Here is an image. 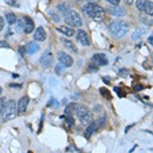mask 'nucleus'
I'll return each instance as SVG.
<instances>
[{
    "mask_svg": "<svg viewBox=\"0 0 153 153\" xmlns=\"http://www.w3.org/2000/svg\"><path fill=\"white\" fill-rule=\"evenodd\" d=\"M83 12L86 16L93 18L95 20H102L105 16V10L100 5L93 2H87L83 6Z\"/></svg>",
    "mask_w": 153,
    "mask_h": 153,
    "instance_id": "f257e3e1",
    "label": "nucleus"
},
{
    "mask_svg": "<svg viewBox=\"0 0 153 153\" xmlns=\"http://www.w3.org/2000/svg\"><path fill=\"white\" fill-rule=\"evenodd\" d=\"M129 29L130 27L125 20H115L108 27V31L110 35L115 39H121L126 36V34L129 32Z\"/></svg>",
    "mask_w": 153,
    "mask_h": 153,
    "instance_id": "f03ea898",
    "label": "nucleus"
},
{
    "mask_svg": "<svg viewBox=\"0 0 153 153\" xmlns=\"http://www.w3.org/2000/svg\"><path fill=\"white\" fill-rule=\"evenodd\" d=\"M64 22L66 25H68L70 27H72V28H80L83 25L81 16L78 14V12L72 10V9L68 10L64 14Z\"/></svg>",
    "mask_w": 153,
    "mask_h": 153,
    "instance_id": "7ed1b4c3",
    "label": "nucleus"
},
{
    "mask_svg": "<svg viewBox=\"0 0 153 153\" xmlns=\"http://www.w3.org/2000/svg\"><path fill=\"white\" fill-rule=\"evenodd\" d=\"M76 116L79 117L80 122L83 126H89L91 124V121H92V116H91V113L89 111V109L85 106H79L76 107Z\"/></svg>",
    "mask_w": 153,
    "mask_h": 153,
    "instance_id": "20e7f679",
    "label": "nucleus"
},
{
    "mask_svg": "<svg viewBox=\"0 0 153 153\" xmlns=\"http://www.w3.org/2000/svg\"><path fill=\"white\" fill-rule=\"evenodd\" d=\"M3 117L4 121H9V119L14 118L16 114V100H9L6 102V105L3 110Z\"/></svg>",
    "mask_w": 153,
    "mask_h": 153,
    "instance_id": "39448f33",
    "label": "nucleus"
},
{
    "mask_svg": "<svg viewBox=\"0 0 153 153\" xmlns=\"http://www.w3.org/2000/svg\"><path fill=\"white\" fill-rule=\"evenodd\" d=\"M105 121H106V115H103L102 117H100L98 121H95V122L91 123L90 125L88 126V128L86 129L85 131V138L86 139H89L91 137L94 132H96L97 130L101 127H103L105 125Z\"/></svg>",
    "mask_w": 153,
    "mask_h": 153,
    "instance_id": "423d86ee",
    "label": "nucleus"
},
{
    "mask_svg": "<svg viewBox=\"0 0 153 153\" xmlns=\"http://www.w3.org/2000/svg\"><path fill=\"white\" fill-rule=\"evenodd\" d=\"M136 7L139 12H143L148 16H153V2L150 0H137Z\"/></svg>",
    "mask_w": 153,
    "mask_h": 153,
    "instance_id": "0eeeda50",
    "label": "nucleus"
},
{
    "mask_svg": "<svg viewBox=\"0 0 153 153\" xmlns=\"http://www.w3.org/2000/svg\"><path fill=\"white\" fill-rule=\"evenodd\" d=\"M57 59L59 60L60 64L62 65V66H64V68H70V66L72 65V63H74V60H72V56L63 51L58 52V54H57Z\"/></svg>",
    "mask_w": 153,
    "mask_h": 153,
    "instance_id": "6e6552de",
    "label": "nucleus"
},
{
    "mask_svg": "<svg viewBox=\"0 0 153 153\" xmlns=\"http://www.w3.org/2000/svg\"><path fill=\"white\" fill-rule=\"evenodd\" d=\"M40 63L44 66V68H49L53 63V56L50 50H45V52H43V54L40 57Z\"/></svg>",
    "mask_w": 153,
    "mask_h": 153,
    "instance_id": "1a4fd4ad",
    "label": "nucleus"
},
{
    "mask_svg": "<svg viewBox=\"0 0 153 153\" xmlns=\"http://www.w3.org/2000/svg\"><path fill=\"white\" fill-rule=\"evenodd\" d=\"M22 24H23V29L25 33L30 34V33H32V32L34 31L35 24L30 16H23V22H22Z\"/></svg>",
    "mask_w": 153,
    "mask_h": 153,
    "instance_id": "9d476101",
    "label": "nucleus"
},
{
    "mask_svg": "<svg viewBox=\"0 0 153 153\" xmlns=\"http://www.w3.org/2000/svg\"><path fill=\"white\" fill-rule=\"evenodd\" d=\"M92 62L98 66H104V65L108 64V58L106 57L105 54L97 53L92 56Z\"/></svg>",
    "mask_w": 153,
    "mask_h": 153,
    "instance_id": "9b49d317",
    "label": "nucleus"
},
{
    "mask_svg": "<svg viewBox=\"0 0 153 153\" xmlns=\"http://www.w3.org/2000/svg\"><path fill=\"white\" fill-rule=\"evenodd\" d=\"M76 40L84 46L90 45V38H89L88 34L84 30H78V32H76Z\"/></svg>",
    "mask_w": 153,
    "mask_h": 153,
    "instance_id": "f8f14e48",
    "label": "nucleus"
},
{
    "mask_svg": "<svg viewBox=\"0 0 153 153\" xmlns=\"http://www.w3.org/2000/svg\"><path fill=\"white\" fill-rule=\"evenodd\" d=\"M29 102L30 99L28 96H24L22 97L20 100H18V114H24L27 110V107L29 105Z\"/></svg>",
    "mask_w": 153,
    "mask_h": 153,
    "instance_id": "ddd939ff",
    "label": "nucleus"
},
{
    "mask_svg": "<svg viewBox=\"0 0 153 153\" xmlns=\"http://www.w3.org/2000/svg\"><path fill=\"white\" fill-rule=\"evenodd\" d=\"M148 26H142V27H139L134 31L133 35H132V39L133 40H138L139 38H141L143 35H145L148 32Z\"/></svg>",
    "mask_w": 153,
    "mask_h": 153,
    "instance_id": "4468645a",
    "label": "nucleus"
},
{
    "mask_svg": "<svg viewBox=\"0 0 153 153\" xmlns=\"http://www.w3.org/2000/svg\"><path fill=\"white\" fill-rule=\"evenodd\" d=\"M46 37H47V34H46L45 30L43 27H39L37 28L36 32L34 34V39L35 41H39V42H43V41L46 40Z\"/></svg>",
    "mask_w": 153,
    "mask_h": 153,
    "instance_id": "2eb2a0df",
    "label": "nucleus"
},
{
    "mask_svg": "<svg viewBox=\"0 0 153 153\" xmlns=\"http://www.w3.org/2000/svg\"><path fill=\"white\" fill-rule=\"evenodd\" d=\"M108 12H109V14H112V16H124L125 14H126L125 8L118 6V5H117V6H115V5L110 6L109 8H108Z\"/></svg>",
    "mask_w": 153,
    "mask_h": 153,
    "instance_id": "dca6fc26",
    "label": "nucleus"
},
{
    "mask_svg": "<svg viewBox=\"0 0 153 153\" xmlns=\"http://www.w3.org/2000/svg\"><path fill=\"white\" fill-rule=\"evenodd\" d=\"M39 49H40L39 44H37V43L34 42V41H31V42H30L29 44L27 45V47H26V50H27V52L29 54L37 53V52L39 51Z\"/></svg>",
    "mask_w": 153,
    "mask_h": 153,
    "instance_id": "f3484780",
    "label": "nucleus"
},
{
    "mask_svg": "<svg viewBox=\"0 0 153 153\" xmlns=\"http://www.w3.org/2000/svg\"><path fill=\"white\" fill-rule=\"evenodd\" d=\"M57 31H59L60 33H62L63 35H65L66 37H72L74 35V31L72 28H70L68 26H60L59 28H57Z\"/></svg>",
    "mask_w": 153,
    "mask_h": 153,
    "instance_id": "a211bd4d",
    "label": "nucleus"
},
{
    "mask_svg": "<svg viewBox=\"0 0 153 153\" xmlns=\"http://www.w3.org/2000/svg\"><path fill=\"white\" fill-rule=\"evenodd\" d=\"M61 41L63 42V46H64L66 49L70 50L72 53H78V48H76V46L74 45L72 41L66 40V39H61Z\"/></svg>",
    "mask_w": 153,
    "mask_h": 153,
    "instance_id": "6ab92c4d",
    "label": "nucleus"
},
{
    "mask_svg": "<svg viewBox=\"0 0 153 153\" xmlns=\"http://www.w3.org/2000/svg\"><path fill=\"white\" fill-rule=\"evenodd\" d=\"M5 18H6V22L8 23V25H14L18 22V18L14 12H7L5 14Z\"/></svg>",
    "mask_w": 153,
    "mask_h": 153,
    "instance_id": "aec40b11",
    "label": "nucleus"
},
{
    "mask_svg": "<svg viewBox=\"0 0 153 153\" xmlns=\"http://www.w3.org/2000/svg\"><path fill=\"white\" fill-rule=\"evenodd\" d=\"M76 103H70L66 107H65L64 109V113L68 115H72L74 114V112L76 110Z\"/></svg>",
    "mask_w": 153,
    "mask_h": 153,
    "instance_id": "412c9836",
    "label": "nucleus"
},
{
    "mask_svg": "<svg viewBox=\"0 0 153 153\" xmlns=\"http://www.w3.org/2000/svg\"><path fill=\"white\" fill-rule=\"evenodd\" d=\"M99 91H100V93H101V95L104 97V98H105V99H107V100L112 99V95H111V93L109 92V90H108V89L102 87V88L99 89Z\"/></svg>",
    "mask_w": 153,
    "mask_h": 153,
    "instance_id": "4be33fe9",
    "label": "nucleus"
},
{
    "mask_svg": "<svg viewBox=\"0 0 153 153\" xmlns=\"http://www.w3.org/2000/svg\"><path fill=\"white\" fill-rule=\"evenodd\" d=\"M57 8H58L59 12H62V14H66L68 10H70V6H68V5H66L65 3H61V4H59L58 6H57Z\"/></svg>",
    "mask_w": 153,
    "mask_h": 153,
    "instance_id": "5701e85b",
    "label": "nucleus"
},
{
    "mask_svg": "<svg viewBox=\"0 0 153 153\" xmlns=\"http://www.w3.org/2000/svg\"><path fill=\"white\" fill-rule=\"evenodd\" d=\"M5 105H6V98L5 97H1L0 98V112H3Z\"/></svg>",
    "mask_w": 153,
    "mask_h": 153,
    "instance_id": "b1692460",
    "label": "nucleus"
},
{
    "mask_svg": "<svg viewBox=\"0 0 153 153\" xmlns=\"http://www.w3.org/2000/svg\"><path fill=\"white\" fill-rule=\"evenodd\" d=\"M64 118H65V122L68 124V126L72 127V126H74V117H72V115H66Z\"/></svg>",
    "mask_w": 153,
    "mask_h": 153,
    "instance_id": "393cba45",
    "label": "nucleus"
},
{
    "mask_svg": "<svg viewBox=\"0 0 153 153\" xmlns=\"http://www.w3.org/2000/svg\"><path fill=\"white\" fill-rule=\"evenodd\" d=\"M98 70H99V68H98V65L94 64L93 62L91 63V64L88 65V70L90 72H97Z\"/></svg>",
    "mask_w": 153,
    "mask_h": 153,
    "instance_id": "a878e982",
    "label": "nucleus"
},
{
    "mask_svg": "<svg viewBox=\"0 0 153 153\" xmlns=\"http://www.w3.org/2000/svg\"><path fill=\"white\" fill-rule=\"evenodd\" d=\"M5 2H6V4H8L9 6H12V7L18 6V4L16 3V0H5Z\"/></svg>",
    "mask_w": 153,
    "mask_h": 153,
    "instance_id": "bb28decb",
    "label": "nucleus"
},
{
    "mask_svg": "<svg viewBox=\"0 0 153 153\" xmlns=\"http://www.w3.org/2000/svg\"><path fill=\"white\" fill-rule=\"evenodd\" d=\"M48 106H53V107H58V102L56 100L51 99L50 102H48Z\"/></svg>",
    "mask_w": 153,
    "mask_h": 153,
    "instance_id": "cd10ccee",
    "label": "nucleus"
},
{
    "mask_svg": "<svg viewBox=\"0 0 153 153\" xmlns=\"http://www.w3.org/2000/svg\"><path fill=\"white\" fill-rule=\"evenodd\" d=\"M50 14H51V16L53 18L54 22H57V23H58L59 20H59V16H57V14H55V12H52V10H51V12H50Z\"/></svg>",
    "mask_w": 153,
    "mask_h": 153,
    "instance_id": "c85d7f7f",
    "label": "nucleus"
},
{
    "mask_svg": "<svg viewBox=\"0 0 153 153\" xmlns=\"http://www.w3.org/2000/svg\"><path fill=\"white\" fill-rule=\"evenodd\" d=\"M108 3H110L111 5H115V6H117V5L119 4V2H121V0H106Z\"/></svg>",
    "mask_w": 153,
    "mask_h": 153,
    "instance_id": "c756f323",
    "label": "nucleus"
},
{
    "mask_svg": "<svg viewBox=\"0 0 153 153\" xmlns=\"http://www.w3.org/2000/svg\"><path fill=\"white\" fill-rule=\"evenodd\" d=\"M0 48H9L8 43L6 41H0Z\"/></svg>",
    "mask_w": 153,
    "mask_h": 153,
    "instance_id": "7c9ffc66",
    "label": "nucleus"
},
{
    "mask_svg": "<svg viewBox=\"0 0 153 153\" xmlns=\"http://www.w3.org/2000/svg\"><path fill=\"white\" fill-rule=\"evenodd\" d=\"M4 20H3L2 16H0V31H2L3 28H4Z\"/></svg>",
    "mask_w": 153,
    "mask_h": 153,
    "instance_id": "2f4dec72",
    "label": "nucleus"
},
{
    "mask_svg": "<svg viewBox=\"0 0 153 153\" xmlns=\"http://www.w3.org/2000/svg\"><path fill=\"white\" fill-rule=\"evenodd\" d=\"M9 87H12V88H18L20 89L23 86H22V84H10L9 85Z\"/></svg>",
    "mask_w": 153,
    "mask_h": 153,
    "instance_id": "473e14b6",
    "label": "nucleus"
},
{
    "mask_svg": "<svg viewBox=\"0 0 153 153\" xmlns=\"http://www.w3.org/2000/svg\"><path fill=\"white\" fill-rule=\"evenodd\" d=\"M134 126H135V124H132V125H129V126L128 127H127V128H126V130H125V133H128V132H129V130H130V129H132V128H133V127Z\"/></svg>",
    "mask_w": 153,
    "mask_h": 153,
    "instance_id": "72a5a7b5",
    "label": "nucleus"
},
{
    "mask_svg": "<svg viewBox=\"0 0 153 153\" xmlns=\"http://www.w3.org/2000/svg\"><path fill=\"white\" fill-rule=\"evenodd\" d=\"M20 53L22 56L25 55V47H20Z\"/></svg>",
    "mask_w": 153,
    "mask_h": 153,
    "instance_id": "f704fd0d",
    "label": "nucleus"
},
{
    "mask_svg": "<svg viewBox=\"0 0 153 153\" xmlns=\"http://www.w3.org/2000/svg\"><path fill=\"white\" fill-rule=\"evenodd\" d=\"M147 40H148V42L150 43L151 45H153V34L151 35V36H149V37H148V39H147Z\"/></svg>",
    "mask_w": 153,
    "mask_h": 153,
    "instance_id": "c9c22d12",
    "label": "nucleus"
},
{
    "mask_svg": "<svg viewBox=\"0 0 153 153\" xmlns=\"http://www.w3.org/2000/svg\"><path fill=\"white\" fill-rule=\"evenodd\" d=\"M60 70H61V66H60V65H57V66H56V70H55L56 74H60Z\"/></svg>",
    "mask_w": 153,
    "mask_h": 153,
    "instance_id": "e433bc0d",
    "label": "nucleus"
},
{
    "mask_svg": "<svg viewBox=\"0 0 153 153\" xmlns=\"http://www.w3.org/2000/svg\"><path fill=\"white\" fill-rule=\"evenodd\" d=\"M124 1L127 3V4H129V5H131L132 3L134 2V0H124Z\"/></svg>",
    "mask_w": 153,
    "mask_h": 153,
    "instance_id": "4c0bfd02",
    "label": "nucleus"
},
{
    "mask_svg": "<svg viewBox=\"0 0 153 153\" xmlns=\"http://www.w3.org/2000/svg\"><path fill=\"white\" fill-rule=\"evenodd\" d=\"M135 89H136V91H140V90L143 89V87H142V86H136Z\"/></svg>",
    "mask_w": 153,
    "mask_h": 153,
    "instance_id": "58836bf2",
    "label": "nucleus"
},
{
    "mask_svg": "<svg viewBox=\"0 0 153 153\" xmlns=\"http://www.w3.org/2000/svg\"><path fill=\"white\" fill-rule=\"evenodd\" d=\"M1 92H2V89H1V87H0V94H1Z\"/></svg>",
    "mask_w": 153,
    "mask_h": 153,
    "instance_id": "ea45409f",
    "label": "nucleus"
}]
</instances>
